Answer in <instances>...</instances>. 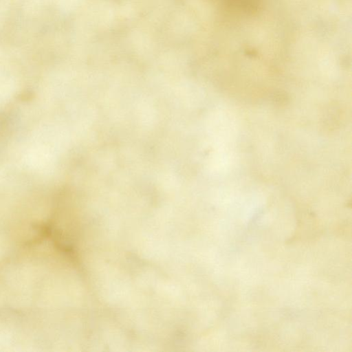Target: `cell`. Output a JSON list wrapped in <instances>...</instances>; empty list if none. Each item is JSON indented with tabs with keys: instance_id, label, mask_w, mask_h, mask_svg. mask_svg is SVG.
Here are the masks:
<instances>
[{
	"instance_id": "1",
	"label": "cell",
	"mask_w": 352,
	"mask_h": 352,
	"mask_svg": "<svg viewBox=\"0 0 352 352\" xmlns=\"http://www.w3.org/2000/svg\"><path fill=\"white\" fill-rule=\"evenodd\" d=\"M225 6L232 10L248 12L256 10L258 0H222Z\"/></svg>"
}]
</instances>
